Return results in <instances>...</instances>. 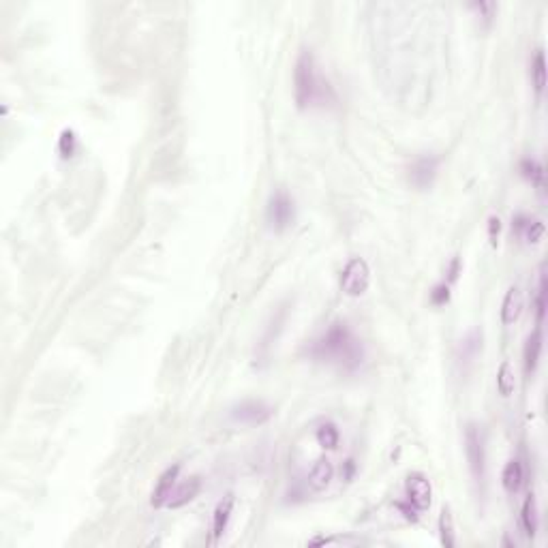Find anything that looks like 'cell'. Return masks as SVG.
Returning <instances> with one entry per match:
<instances>
[{
    "label": "cell",
    "mask_w": 548,
    "mask_h": 548,
    "mask_svg": "<svg viewBox=\"0 0 548 548\" xmlns=\"http://www.w3.org/2000/svg\"><path fill=\"white\" fill-rule=\"evenodd\" d=\"M272 418V407L263 401H244L231 409V420L248 426H259Z\"/></svg>",
    "instance_id": "cell-7"
},
{
    "label": "cell",
    "mask_w": 548,
    "mask_h": 548,
    "mask_svg": "<svg viewBox=\"0 0 548 548\" xmlns=\"http://www.w3.org/2000/svg\"><path fill=\"white\" fill-rule=\"evenodd\" d=\"M522 309H525V296L522 292L514 285L507 290L503 302H501V324L503 326H512L520 320L522 315Z\"/></svg>",
    "instance_id": "cell-10"
},
{
    "label": "cell",
    "mask_w": 548,
    "mask_h": 548,
    "mask_svg": "<svg viewBox=\"0 0 548 548\" xmlns=\"http://www.w3.org/2000/svg\"><path fill=\"white\" fill-rule=\"evenodd\" d=\"M465 452H467V463L473 480L478 484H484L486 480V450H484V437L482 431L475 424H469L465 431Z\"/></svg>",
    "instance_id": "cell-4"
},
{
    "label": "cell",
    "mask_w": 548,
    "mask_h": 548,
    "mask_svg": "<svg viewBox=\"0 0 548 548\" xmlns=\"http://www.w3.org/2000/svg\"><path fill=\"white\" fill-rule=\"evenodd\" d=\"M439 535H441V544L446 548H452L456 544L454 539V518H452V512L450 507H443L441 510V516H439Z\"/></svg>",
    "instance_id": "cell-21"
},
{
    "label": "cell",
    "mask_w": 548,
    "mask_h": 548,
    "mask_svg": "<svg viewBox=\"0 0 548 548\" xmlns=\"http://www.w3.org/2000/svg\"><path fill=\"white\" fill-rule=\"evenodd\" d=\"M231 514H233V495H227L225 499H221L216 503L214 514H212V542H218L223 537V533L229 527Z\"/></svg>",
    "instance_id": "cell-12"
},
{
    "label": "cell",
    "mask_w": 548,
    "mask_h": 548,
    "mask_svg": "<svg viewBox=\"0 0 548 548\" xmlns=\"http://www.w3.org/2000/svg\"><path fill=\"white\" fill-rule=\"evenodd\" d=\"M315 437H317V443H320L322 448H326V450H337V446H339V441H341V433H339L337 424H332V422H324V424L317 428Z\"/></svg>",
    "instance_id": "cell-19"
},
{
    "label": "cell",
    "mask_w": 548,
    "mask_h": 548,
    "mask_svg": "<svg viewBox=\"0 0 548 548\" xmlns=\"http://www.w3.org/2000/svg\"><path fill=\"white\" fill-rule=\"evenodd\" d=\"M471 9L480 11L484 20H490V18H492V11H497V5H495V3H480V5H478V3H475V5H471Z\"/></svg>",
    "instance_id": "cell-27"
},
{
    "label": "cell",
    "mask_w": 548,
    "mask_h": 548,
    "mask_svg": "<svg viewBox=\"0 0 548 548\" xmlns=\"http://www.w3.org/2000/svg\"><path fill=\"white\" fill-rule=\"evenodd\" d=\"M307 354L320 362L337 364L345 371H356L364 360V349L360 341L345 324H332L317 341L311 343Z\"/></svg>",
    "instance_id": "cell-1"
},
{
    "label": "cell",
    "mask_w": 548,
    "mask_h": 548,
    "mask_svg": "<svg viewBox=\"0 0 548 548\" xmlns=\"http://www.w3.org/2000/svg\"><path fill=\"white\" fill-rule=\"evenodd\" d=\"M439 169V159L437 157H422L418 159L411 169H409V180L418 186V189H428L437 176Z\"/></svg>",
    "instance_id": "cell-9"
},
{
    "label": "cell",
    "mask_w": 548,
    "mask_h": 548,
    "mask_svg": "<svg viewBox=\"0 0 548 548\" xmlns=\"http://www.w3.org/2000/svg\"><path fill=\"white\" fill-rule=\"evenodd\" d=\"M520 522H522V529H525L527 537H535V533H537V501H535L533 492L527 495V499L522 503Z\"/></svg>",
    "instance_id": "cell-17"
},
{
    "label": "cell",
    "mask_w": 548,
    "mask_h": 548,
    "mask_svg": "<svg viewBox=\"0 0 548 548\" xmlns=\"http://www.w3.org/2000/svg\"><path fill=\"white\" fill-rule=\"evenodd\" d=\"M294 199L285 191H277L268 201V223L274 231H283L294 223Z\"/></svg>",
    "instance_id": "cell-5"
},
{
    "label": "cell",
    "mask_w": 548,
    "mask_h": 548,
    "mask_svg": "<svg viewBox=\"0 0 548 548\" xmlns=\"http://www.w3.org/2000/svg\"><path fill=\"white\" fill-rule=\"evenodd\" d=\"M405 490H407V501L409 505H413L418 512H424L431 507V501H433V486H431V480L416 471V473H409L407 475V484H405Z\"/></svg>",
    "instance_id": "cell-6"
},
{
    "label": "cell",
    "mask_w": 548,
    "mask_h": 548,
    "mask_svg": "<svg viewBox=\"0 0 548 548\" xmlns=\"http://www.w3.org/2000/svg\"><path fill=\"white\" fill-rule=\"evenodd\" d=\"M531 78H533V86H535L537 95H542L544 86H546V60H544L542 50H537L531 60Z\"/></svg>",
    "instance_id": "cell-20"
},
{
    "label": "cell",
    "mask_w": 548,
    "mask_h": 548,
    "mask_svg": "<svg viewBox=\"0 0 548 548\" xmlns=\"http://www.w3.org/2000/svg\"><path fill=\"white\" fill-rule=\"evenodd\" d=\"M458 270H460V259H458V257H454V259H452V263H450V270H448V274H450V277H448V285L456 281Z\"/></svg>",
    "instance_id": "cell-28"
},
{
    "label": "cell",
    "mask_w": 548,
    "mask_h": 548,
    "mask_svg": "<svg viewBox=\"0 0 548 548\" xmlns=\"http://www.w3.org/2000/svg\"><path fill=\"white\" fill-rule=\"evenodd\" d=\"M294 93L300 110L330 107L337 103V95L330 82L317 71V63L311 50H302L294 69Z\"/></svg>",
    "instance_id": "cell-2"
},
{
    "label": "cell",
    "mask_w": 548,
    "mask_h": 548,
    "mask_svg": "<svg viewBox=\"0 0 548 548\" xmlns=\"http://www.w3.org/2000/svg\"><path fill=\"white\" fill-rule=\"evenodd\" d=\"M542 328L537 326L529 337H527V343H525V349H522V358H525V371L531 375L535 369H537V362H539V354H542Z\"/></svg>",
    "instance_id": "cell-14"
},
{
    "label": "cell",
    "mask_w": 548,
    "mask_h": 548,
    "mask_svg": "<svg viewBox=\"0 0 548 548\" xmlns=\"http://www.w3.org/2000/svg\"><path fill=\"white\" fill-rule=\"evenodd\" d=\"M448 300H450V285H448V283H441V285H437V288L431 292V302H433L435 307H443Z\"/></svg>",
    "instance_id": "cell-25"
},
{
    "label": "cell",
    "mask_w": 548,
    "mask_h": 548,
    "mask_svg": "<svg viewBox=\"0 0 548 548\" xmlns=\"http://www.w3.org/2000/svg\"><path fill=\"white\" fill-rule=\"evenodd\" d=\"M199 492H201V478L199 475H193V478H189L184 482H176V486H174L165 507H172V510L182 507V505L191 503Z\"/></svg>",
    "instance_id": "cell-8"
},
{
    "label": "cell",
    "mask_w": 548,
    "mask_h": 548,
    "mask_svg": "<svg viewBox=\"0 0 548 548\" xmlns=\"http://www.w3.org/2000/svg\"><path fill=\"white\" fill-rule=\"evenodd\" d=\"M497 390L501 396H512V392L516 390V377H514V369L507 360L501 362L499 371H497Z\"/></svg>",
    "instance_id": "cell-18"
},
{
    "label": "cell",
    "mask_w": 548,
    "mask_h": 548,
    "mask_svg": "<svg viewBox=\"0 0 548 548\" xmlns=\"http://www.w3.org/2000/svg\"><path fill=\"white\" fill-rule=\"evenodd\" d=\"M341 292L349 298H360L369 292L371 285V268L362 257H352L341 272Z\"/></svg>",
    "instance_id": "cell-3"
},
{
    "label": "cell",
    "mask_w": 548,
    "mask_h": 548,
    "mask_svg": "<svg viewBox=\"0 0 548 548\" xmlns=\"http://www.w3.org/2000/svg\"><path fill=\"white\" fill-rule=\"evenodd\" d=\"M535 313L537 322L542 324L544 313H546V265H539V288H537V298H535Z\"/></svg>",
    "instance_id": "cell-23"
},
{
    "label": "cell",
    "mask_w": 548,
    "mask_h": 548,
    "mask_svg": "<svg viewBox=\"0 0 548 548\" xmlns=\"http://www.w3.org/2000/svg\"><path fill=\"white\" fill-rule=\"evenodd\" d=\"M520 172L527 180H531V184H535L537 189H544V167L535 161V159H525L520 163Z\"/></svg>",
    "instance_id": "cell-22"
},
{
    "label": "cell",
    "mask_w": 548,
    "mask_h": 548,
    "mask_svg": "<svg viewBox=\"0 0 548 548\" xmlns=\"http://www.w3.org/2000/svg\"><path fill=\"white\" fill-rule=\"evenodd\" d=\"M514 229L525 238L527 244H537V242L544 238V231H546V227H544L542 221H537V218L531 221V218H527V216H516Z\"/></svg>",
    "instance_id": "cell-15"
},
{
    "label": "cell",
    "mask_w": 548,
    "mask_h": 548,
    "mask_svg": "<svg viewBox=\"0 0 548 548\" xmlns=\"http://www.w3.org/2000/svg\"><path fill=\"white\" fill-rule=\"evenodd\" d=\"M499 233H501V221H499V216H490L488 218V238L492 244H497Z\"/></svg>",
    "instance_id": "cell-26"
},
{
    "label": "cell",
    "mask_w": 548,
    "mask_h": 548,
    "mask_svg": "<svg viewBox=\"0 0 548 548\" xmlns=\"http://www.w3.org/2000/svg\"><path fill=\"white\" fill-rule=\"evenodd\" d=\"M178 473H180V465L167 467L161 473V478L154 486V492H152V505L154 507H165V503H167V499H169V495H172V490L178 482Z\"/></svg>",
    "instance_id": "cell-11"
},
{
    "label": "cell",
    "mask_w": 548,
    "mask_h": 548,
    "mask_svg": "<svg viewBox=\"0 0 548 548\" xmlns=\"http://www.w3.org/2000/svg\"><path fill=\"white\" fill-rule=\"evenodd\" d=\"M480 347H482V334H480V332H473V334H471V337H467V339H465V343L460 345L463 358H465V360L473 358V356L480 352Z\"/></svg>",
    "instance_id": "cell-24"
},
{
    "label": "cell",
    "mask_w": 548,
    "mask_h": 548,
    "mask_svg": "<svg viewBox=\"0 0 548 548\" xmlns=\"http://www.w3.org/2000/svg\"><path fill=\"white\" fill-rule=\"evenodd\" d=\"M332 478H334V465H332L328 458H320V460L311 467L307 482H309L311 490L322 492V490H326V488L330 486Z\"/></svg>",
    "instance_id": "cell-13"
},
{
    "label": "cell",
    "mask_w": 548,
    "mask_h": 548,
    "mask_svg": "<svg viewBox=\"0 0 548 548\" xmlns=\"http://www.w3.org/2000/svg\"><path fill=\"white\" fill-rule=\"evenodd\" d=\"M522 480H525V471H522L520 460H516V458L510 460V463L503 467V473H501V484H503L505 492H510V495L518 492L520 486H522Z\"/></svg>",
    "instance_id": "cell-16"
}]
</instances>
